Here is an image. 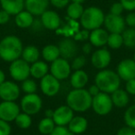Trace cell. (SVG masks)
<instances>
[{
  "mask_svg": "<svg viewBox=\"0 0 135 135\" xmlns=\"http://www.w3.org/2000/svg\"><path fill=\"white\" fill-rule=\"evenodd\" d=\"M40 89L45 95L52 97L58 94L60 90V83L52 74H47L40 81Z\"/></svg>",
  "mask_w": 135,
  "mask_h": 135,
  "instance_id": "obj_11",
  "label": "cell"
},
{
  "mask_svg": "<svg viewBox=\"0 0 135 135\" xmlns=\"http://www.w3.org/2000/svg\"><path fill=\"white\" fill-rule=\"evenodd\" d=\"M49 67L45 61H38L34 62L31 65L30 72L31 75L34 78V79H39L41 80L42 78H44L45 75L48 74Z\"/></svg>",
  "mask_w": 135,
  "mask_h": 135,
  "instance_id": "obj_25",
  "label": "cell"
},
{
  "mask_svg": "<svg viewBox=\"0 0 135 135\" xmlns=\"http://www.w3.org/2000/svg\"><path fill=\"white\" fill-rule=\"evenodd\" d=\"M56 124H55L53 118H44L38 124V131L41 134L44 135H49L54 129L56 128Z\"/></svg>",
  "mask_w": 135,
  "mask_h": 135,
  "instance_id": "obj_30",
  "label": "cell"
},
{
  "mask_svg": "<svg viewBox=\"0 0 135 135\" xmlns=\"http://www.w3.org/2000/svg\"><path fill=\"white\" fill-rule=\"evenodd\" d=\"M11 127L9 122H7L3 119H0V135H10Z\"/></svg>",
  "mask_w": 135,
  "mask_h": 135,
  "instance_id": "obj_40",
  "label": "cell"
},
{
  "mask_svg": "<svg viewBox=\"0 0 135 135\" xmlns=\"http://www.w3.org/2000/svg\"><path fill=\"white\" fill-rule=\"evenodd\" d=\"M123 118L126 126H129V127L135 129V104L129 105L126 109Z\"/></svg>",
  "mask_w": 135,
  "mask_h": 135,
  "instance_id": "obj_34",
  "label": "cell"
},
{
  "mask_svg": "<svg viewBox=\"0 0 135 135\" xmlns=\"http://www.w3.org/2000/svg\"><path fill=\"white\" fill-rule=\"evenodd\" d=\"M114 107L118 108L126 107L129 103V94L126 92L125 89L118 88L110 94Z\"/></svg>",
  "mask_w": 135,
  "mask_h": 135,
  "instance_id": "obj_22",
  "label": "cell"
},
{
  "mask_svg": "<svg viewBox=\"0 0 135 135\" xmlns=\"http://www.w3.org/2000/svg\"><path fill=\"white\" fill-rule=\"evenodd\" d=\"M53 7L56 8H59V9H62V8H66V7L69 6L70 4V0H49Z\"/></svg>",
  "mask_w": 135,
  "mask_h": 135,
  "instance_id": "obj_43",
  "label": "cell"
},
{
  "mask_svg": "<svg viewBox=\"0 0 135 135\" xmlns=\"http://www.w3.org/2000/svg\"><path fill=\"white\" fill-rule=\"evenodd\" d=\"M25 8L33 16H41L50 4L49 0H24Z\"/></svg>",
  "mask_w": 135,
  "mask_h": 135,
  "instance_id": "obj_18",
  "label": "cell"
},
{
  "mask_svg": "<svg viewBox=\"0 0 135 135\" xmlns=\"http://www.w3.org/2000/svg\"><path fill=\"white\" fill-rule=\"evenodd\" d=\"M134 29H135V28H134Z\"/></svg>",
  "mask_w": 135,
  "mask_h": 135,
  "instance_id": "obj_55",
  "label": "cell"
},
{
  "mask_svg": "<svg viewBox=\"0 0 135 135\" xmlns=\"http://www.w3.org/2000/svg\"><path fill=\"white\" fill-rule=\"evenodd\" d=\"M57 46L59 48L60 57L67 60L73 59L78 53V46L74 39L65 37L59 42Z\"/></svg>",
  "mask_w": 135,
  "mask_h": 135,
  "instance_id": "obj_15",
  "label": "cell"
},
{
  "mask_svg": "<svg viewBox=\"0 0 135 135\" xmlns=\"http://www.w3.org/2000/svg\"><path fill=\"white\" fill-rule=\"evenodd\" d=\"M45 114V118H53V116H54V110H52V109H46Z\"/></svg>",
  "mask_w": 135,
  "mask_h": 135,
  "instance_id": "obj_50",
  "label": "cell"
},
{
  "mask_svg": "<svg viewBox=\"0 0 135 135\" xmlns=\"http://www.w3.org/2000/svg\"><path fill=\"white\" fill-rule=\"evenodd\" d=\"M125 90L129 95H135V79H131L126 81Z\"/></svg>",
  "mask_w": 135,
  "mask_h": 135,
  "instance_id": "obj_44",
  "label": "cell"
},
{
  "mask_svg": "<svg viewBox=\"0 0 135 135\" xmlns=\"http://www.w3.org/2000/svg\"><path fill=\"white\" fill-rule=\"evenodd\" d=\"M125 23L129 28H135V11H131L126 15Z\"/></svg>",
  "mask_w": 135,
  "mask_h": 135,
  "instance_id": "obj_41",
  "label": "cell"
},
{
  "mask_svg": "<svg viewBox=\"0 0 135 135\" xmlns=\"http://www.w3.org/2000/svg\"><path fill=\"white\" fill-rule=\"evenodd\" d=\"M74 111L69 105H61L54 110L53 120L56 126H68L73 118Z\"/></svg>",
  "mask_w": 135,
  "mask_h": 135,
  "instance_id": "obj_16",
  "label": "cell"
},
{
  "mask_svg": "<svg viewBox=\"0 0 135 135\" xmlns=\"http://www.w3.org/2000/svg\"><path fill=\"white\" fill-rule=\"evenodd\" d=\"M49 135H74L66 126H56L54 131Z\"/></svg>",
  "mask_w": 135,
  "mask_h": 135,
  "instance_id": "obj_37",
  "label": "cell"
},
{
  "mask_svg": "<svg viewBox=\"0 0 135 135\" xmlns=\"http://www.w3.org/2000/svg\"><path fill=\"white\" fill-rule=\"evenodd\" d=\"M71 2H75V3H80V4H83V3H84L86 0H70Z\"/></svg>",
  "mask_w": 135,
  "mask_h": 135,
  "instance_id": "obj_52",
  "label": "cell"
},
{
  "mask_svg": "<svg viewBox=\"0 0 135 135\" xmlns=\"http://www.w3.org/2000/svg\"><path fill=\"white\" fill-rule=\"evenodd\" d=\"M120 81L121 80L118 73L107 69L100 70L94 78V83L97 85L100 91L109 94L120 88Z\"/></svg>",
  "mask_w": 135,
  "mask_h": 135,
  "instance_id": "obj_3",
  "label": "cell"
},
{
  "mask_svg": "<svg viewBox=\"0 0 135 135\" xmlns=\"http://www.w3.org/2000/svg\"><path fill=\"white\" fill-rule=\"evenodd\" d=\"M133 60L135 61V52H134V54H133Z\"/></svg>",
  "mask_w": 135,
  "mask_h": 135,
  "instance_id": "obj_53",
  "label": "cell"
},
{
  "mask_svg": "<svg viewBox=\"0 0 135 135\" xmlns=\"http://www.w3.org/2000/svg\"><path fill=\"white\" fill-rule=\"evenodd\" d=\"M10 15L5 10H0V25H5L9 21Z\"/></svg>",
  "mask_w": 135,
  "mask_h": 135,
  "instance_id": "obj_46",
  "label": "cell"
},
{
  "mask_svg": "<svg viewBox=\"0 0 135 135\" xmlns=\"http://www.w3.org/2000/svg\"><path fill=\"white\" fill-rule=\"evenodd\" d=\"M43 105V101L37 94H25L21 101V108L22 112L32 116L40 112Z\"/></svg>",
  "mask_w": 135,
  "mask_h": 135,
  "instance_id": "obj_7",
  "label": "cell"
},
{
  "mask_svg": "<svg viewBox=\"0 0 135 135\" xmlns=\"http://www.w3.org/2000/svg\"><path fill=\"white\" fill-rule=\"evenodd\" d=\"M83 11H84V8L83 7V4L71 2L70 4H69V6L67 8L68 18L74 20V21L80 20L81 15H83Z\"/></svg>",
  "mask_w": 135,
  "mask_h": 135,
  "instance_id": "obj_29",
  "label": "cell"
},
{
  "mask_svg": "<svg viewBox=\"0 0 135 135\" xmlns=\"http://www.w3.org/2000/svg\"><path fill=\"white\" fill-rule=\"evenodd\" d=\"M87 127H88V121L86 118L81 116L73 117V118L68 125V129L73 134H81L85 132Z\"/></svg>",
  "mask_w": 135,
  "mask_h": 135,
  "instance_id": "obj_23",
  "label": "cell"
},
{
  "mask_svg": "<svg viewBox=\"0 0 135 135\" xmlns=\"http://www.w3.org/2000/svg\"><path fill=\"white\" fill-rule=\"evenodd\" d=\"M21 94V88L14 81H6L0 85V98L3 101L15 102Z\"/></svg>",
  "mask_w": 135,
  "mask_h": 135,
  "instance_id": "obj_12",
  "label": "cell"
},
{
  "mask_svg": "<svg viewBox=\"0 0 135 135\" xmlns=\"http://www.w3.org/2000/svg\"><path fill=\"white\" fill-rule=\"evenodd\" d=\"M93 97L89 94L88 90L83 89H73L69 93L66 98L67 105L75 112H85L92 107Z\"/></svg>",
  "mask_w": 135,
  "mask_h": 135,
  "instance_id": "obj_2",
  "label": "cell"
},
{
  "mask_svg": "<svg viewBox=\"0 0 135 135\" xmlns=\"http://www.w3.org/2000/svg\"><path fill=\"white\" fill-rule=\"evenodd\" d=\"M21 90L26 94H35L36 90H37V85H36V83L33 80L28 78L25 81H23L22 83H21Z\"/></svg>",
  "mask_w": 135,
  "mask_h": 135,
  "instance_id": "obj_35",
  "label": "cell"
},
{
  "mask_svg": "<svg viewBox=\"0 0 135 135\" xmlns=\"http://www.w3.org/2000/svg\"><path fill=\"white\" fill-rule=\"evenodd\" d=\"M32 28L33 31L35 32H39V31L42 30V28H44L43 26V23H42L41 20H34L33 23L32 25Z\"/></svg>",
  "mask_w": 135,
  "mask_h": 135,
  "instance_id": "obj_48",
  "label": "cell"
},
{
  "mask_svg": "<svg viewBox=\"0 0 135 135\" xmlns=\"http://www.w3.org/2000/svg\"><path fill=\"white\" fill-rule=\"evenodd\" d=\"M68 22L66 25H64L61 28H58L56 30V33L61 34V35L65 36L66 38H70L73 37L76 34V32L80 31V23L77 22V21H74L70 18H68Z\"/></svg>",
  "mask_w": 135,
  "mask_h": 135,
  "instance_id": "obj_24",
  "label": "cell"
},
{
  "mask_svg": "<svg viewBox=\"0 0 135 135\" xmlns=\"http://www.w3.org/2000/svg\"><path fill=\"white\" fill-rule=\"evenodd\" d=\"M40 57V51L34 45H28L24 47L21 54V58L29 64H32L38 61Z\"/></svg>",
  "mask_w": 135,
  "mask_h": 135,
  "instance_id": "obj_28",
  "label": "cell"
},
{
  "mask_svg": "<svg viewBox=\"0 0 135 135\" xmlns=\"http://www.w3.org/2000/svg\"><path fill=\"white\" fill-rule=\"evenodd\" d=\"M133 101H134V104H135V95H134V98H133Z\"/></svg>",
  "mask_w": 135,
  "mask_h": 135,
  "instance_id": "obj_54",
  "label": "cell"
},
{
  "mask_svg": "<svg viewBox=\"0 0 135 135\" xmlns=\"http://www.w3.org/2000/svg\"><path fill=\"white\" fill-rule=\"evenodd\" d=\"M83 52L84 53L85 55H88L92 52V45L90 43L88 44H84L83 46Z\"/></svg>",
  "mask_w": 135,
  "mask_h": 135,
  "instance_id": "obj_49",
  "label": "cell"
},
{
  "mask_svg": "<svg viewBox=\"0 0 135 135\" xmlns=\"http://www.w3.org/2000/svg\"><path fill=\"white\" fill-rule=\"evenodd\" d=\"M4 81H6V74L2 70H0V85L2 84Z\"/></svg>",
  "mask_w": 135,
  "mask_h": 135,
  "instance_id": "obj_51",
  "label": "cell"
},
{
  "mask_svg": "<svg viewBox=\"0 0 135 135\" xmlns=\"http://www.w3.org/2000/svg\"><path fill=\"white\" fill-rule=\"evenodd\" d=\"M0 5L2 9L8 12L10 16H16L25 8L24 0H0Z\"/></svg>",
  "mask_w": 135,
  "mask_h": 135,
  "instance_id": "obj_20",
  "label": "cell"
},
{
  "mask_svg": "<svg viewBox=\"0 0 135 135\" xmlns=\"http://www.w3.org/2000/svg\"><path fill=\"white\" fill-rule=\"evenodd\" d=\"M20 113L21 107L15 102L3 101L0 103V119L7 122L15 121Z\"/></svg>",
  "mask_w": 135,
  "mask_h": 135,
  "instance_id": "obj_10",
  "label": "cell"
},
{
  "mask_svg": "<svg viewBox=\"0 0 135 135\" xmlns=\"http://www.w3.org/2000/svg\"><path fill=\"white\" fill-rule=\"evenodd\" d=\"M107 45L111 49H119L123 45V37L121 33H109Z\"/></svg>",
  "mask_w": 135,
  "mask_h": 135,
  "instance_id": "obj_33",
  "label": "cell"
},
{
  "mask_svg": "<svg viewBox=\"0 0 135 135\" xmlns=\"http://www.w3.org/2000/svg\"><path fill=\"white\" fill-rule=\"evenodd\" d=\"M40 20L43 23L44 28L47 30L56 31L61 26V20H60L59 15L54 10L47 9L40 16Z\"/></svg>",
  "mask_w": 135,
  "mask_h": 135,
  "instance_id": "obj_17",
  "label": "cell"
},
{
  "mask_svg": "<svg viewBox=\"0 0 135 135\" xmlns=\"http://www.w3.org/2000/svg\"><path fill=\"white\" fill-rule=\"evenodd\" d=\"M113 107V102L109 94L100 92L97 95L93 97L92 108L95 114L99 116H107L111 112Z\"/></svg>",
  "mask_w": 135,
  "mask_h": 135,
  "instance_id": "obj_5",
  "label": "cell"
},
{
  "mask_svg": "<svg viewBox=\"0 0 135 135\" xmlns=\"http://www.w3.org/2000/svg\"><path fill=\"white\" fill-rule=\"evenodd\" d=\"M117 73L120 80L128 81L135 79V61L133 58H125L117 66Z\"/></svg>",
  "mask_w": 135,
  "mask_h": 135,
  "instance_id": "obj_13",
  "label": "cell"
},
{
  "mask_svg": "<svg viewBox=\"0 0 135 135\" xmlns=\"http://www.w3.org/2000/svg\"><path fill=\"white\" fill-rule=\"evenodd\" d=\"M91 62H92V65L97 70H105L111 62L110 52L104 47L97 49L93 53L91 56Z\"/></svg>",
  "mask_w": 135,
  "mask_h": 135,
  "instance_id": "obj_14",
  "label": "cell"
},
{
  "mask_svg": "<svg viewBox=\"0 0 135 135\" xmlns=\"http://www.w3.org/2000/svg\"><path fill=\"white\" fill-rule=\"evenodd\" d=\"M86 64V57L84 56H78L72 59V62L70 64L71 69L74 70H83V68Z\"/></svg>",
  "mask_w": 135,
  "mask_h": 135,
  "instance_id": "obj_36",
  "label": "cell"
},
{
  "mask_svg": "<svg viewBox=\"0 0 135 135\" xmlns=\"http://www.w3.org/2000/svg\"><path fill=\"white\" fill-rule=\"evenodd\" d=\"M121 34L123 37V45L127 48L135 49V29L127 28Z\"/></svg>",
  "mask_w": 135,
  "mask_h": 135,
  "instance_id": "obj_31",
  "label": "cell"
},
{
  "mask_svg": "<svg viewBox=\"0 0 135 135\" xmlns=\"http://www.w3.org/2000/svg\"><path fill=\"white\" fill-rule=\"evenodd\" d=\"M49 70H50V74H52L58 81H62L71 75L72 69L69 60L59 57L51 63Z\"/></svg>",
  "mask_w": 135,
  "mask_h": 135,
  "instance_id": "obj_8",
  "label": "cell"
},
{
  "mask_svg": "<svg viewBox=\"0 0 135 135\" xmlns=\"http://www.w3.org/2000/svg\"><path fill=\"white\" fill-rule=\"evenodd\" d=\"M88 92H89V94L92 95V97H94V96H95V95H97L98 94H99L101 91H100V89L98 88V86L97 85L94 83V84H93V85H91L90 87H89V89H88Z\"/></svg>",
  "mask_w": 135,
  "mask_h": 135,
  "instance_id": "obj_47",
  "label": "cell"
},
{
  "mask_svg": "<svg viewBox=\"0 0 135 135\" xmlns=\"http://www.w3.org/2000/svg\"><path fill=\"white\" fill-rule=\"evenodd\" d=\"M117 135H135V129L129 126H124L118 129Z\"/></svg>",
  "mask_w": 135,
  "mask_h": 135,
  "instance_id": "obj_45",
  "label": "cell"
},
{
  "mask_svg": "<svg viewBox=\"0 0 135 135\" xmlns=\"http://www.w3.org/2000/svg\"><path fill=\"white\" fill-rule=\"evenodd\" d=\"M15 123L20 129H27L32 125V118H31L30 115L26 114L24 112L20 113L17 118H16Z\"/></svg>",
  "mask_w": 135,
  "mask_h": 135,
  "instance_id": "obj_32",
  "label": "cell"
},
{
  "mask_svg": "<svg viewBox=\"0 0 135 135\" xmlns=\"http://www.w3.org/2000/svg\"><path fill=\"white\" fill-rule=\"evenodd\" d=\"M124 8L122 6V4L120 2H116L113 3L110 7V10H109V13L113 14V15H118V16H121V14L124 11Z\"/></svg>",
  "mask_w": 135,
  "mask_h": 135,
  "instance_id": "obj_38",
  "label": "cell"
},
{
  "mask_svg": "<svg viewBox=\"0 0 135 135\" xmlns=\"http://www.w3.org/2000/svg\"><path fill=\"white\" fill-rule=\"evenodd\" d=\"M31 65L27 63L22 58L14 60L10 63L9 74L11 78L16 81H23L28 79L31 75L30 72Z\"/></svg>",
  "mask_w": 135,
  "mask_h": 135,
  "instance_id": "obj_6",
  "label": "cell"
},
{
  "mask_svg": "<svg viewBox=\"0 0 135 135\" xmlns=\"http://www.w3.org/2000/svg\"><path fill=\"white\" fill-rule=\"evenodd\" d=\"M41 53L44 60H45L46 62H50V63H52L53 61L60 57L59 48H58L57 45H45Z\"/></svg>",
  "mask_w": 135,
  "mask_h": 135,
  "instance_id": "obj_27",
  "label": "cell"
},
{
  "mask_svg": "<svg viewBox=\"0 0 135 135\" xmlns=\"http://www.w3.org/2000/svg\"><path fill=\"white\" fill-rule=\"evenodd\" d=\"M104 26L109 33H122L126 29L125 19L122 16L108 13L105 15Z\"/></svg>",
  "mask_w": 135,
  "mask_h": 135,
  "instance_id": "obj_9",
  "label": "cell"
},
{
  "mask_svg": "<svg viewBox=\"0 0 135 135\" xmlns=\"http://www.w3.org/2000/svg\"><path fill=\"white\" fill-rule=\"evenodd\" d=\"M89 81L88 74L83 70H74L73 73L70 75V85L73 89H83L86 86Z\"/></svg>",
  "mask_w": 135,
  "mask_h": 135,
  "instance_id": "obj_21",
  "label": "cell"
},
{
  "mask_svg": "<svg viewBox=\"0 0 135 135\" xmlns=\"http://www.w3.org/2000/svg\"><path fill=\"white\" fill-rule=\"evenodd\" d=\"M90 37V32L88 30H80L79 32H76V34L73 36V39L75 41H86V40L89 39Z\"/></svg>",
  "mask_w": 135,
  "mask_h": 135,
  "instance_id": "obj_39",
  "label": "cell"
},
{
  "mask_svg": "<svg viewBox=\"0 0 135 135\" xmlns=\"http://www.w3.org/2000/svg\"><path fill=\"white\" fill-rule=\"evenodd\" d=\"M105 13L98 7H89L85 8L80 19V24L83 29L88 31H94L101 28L105 21Z\"/></svg>",
  "mask_w": 135,
  "mask_h": 135,
  "instance_id": "obj_4",
  "label": "cell"
},
{
  "mask_svg": "<svg viewBox=\"0 0 135 135\" xmlns=\"http://www.w3.org/2000/svg\"><path fill=\"white\" fill-rule=\"evenodd\" d=\"M23 51L22 42L16 35H8L0 41V58L6 62H13L21 58Z\"/></svg>",
  "mask_w": 135,
  "mask_h": 135,
  "instance_id": "obj_1",
  "label": "cell"
},
{
  "mask_svg": "<svg viewBox=\"0 0 135 135\" xmlns=\"http://www.w3.org/2000/svg\"><path fill=\"white\" fill-rule=\"evenodd\" d=\"M124 9L127 11H135V0H119Z\"/></svg>",
  "mask_w": 135,
  "mask_h": 135,
  "instance_id": "obj_42",
  "label": "cell"
},
{
  "mask_svg": "<svg viewBox=\"0 0 135 135\" xmlns=\"http://www.w3.org/2000/svg\"><path fill=\"white\" fill-rule=\"evenodd\" d=\"M109 32L105 29L98 28L94 31H91L89 41L92 45L95 47H103L107 44V39H108Z\"/></svg>",
  "mask_w": 135,
  "mask_h": 135,
  "instance_id": "obj_19",
  "label": "cell"
},
{
  "mask_svg": "<svg viewBox=\"0 0 135 135\" xmlns=\"http://www.w3.org/2000/svg\"><path fill=\"white\" fill-rule=\"evenodd\" d=\"M34 21L33 15L27 10H22L15 16V23L19 28L27 29L32 27Z\"/></svg>",
  "mask_w": 135,
  "mask_h": 135,
  "instance_id": "obj_26",
  "label": "cell"
}]
</instances>
